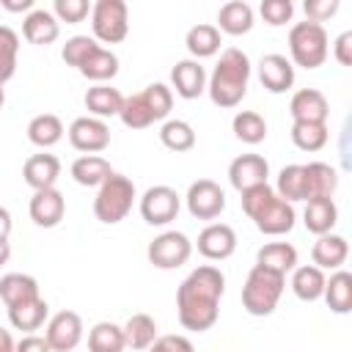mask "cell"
I'll return each instance as SVG.
<instances>
[{
    "label": "cell",
    "mask_w": 352,
    "mask_h": 352,
    "mask_svg": "<svg viewBox=\"0 0 352 352\" xmlns=\"http://www.w3.org/2000/svg\"><path fill=\"white\" fill-rule=\"evenodd\" d=\"M110 173H113L110 162L99 154H82L72 162V179L80 187H99Z\"/></svg>",
    "instance_id": "obj_30"
},
{
    "label": "cell",
    "mask_w": 352,
    "mask_h": 352,
    "mask_svg": "<svg viewBox=\"0 0 352 352\" xmlns=\"http://www.w3.org/2000/svg\"><path fill=\"white\" fill-rule=\"evenodd\" d=\"M283 289H286V275L253 264L242 286V308L250 316H270L278 308Z\"/></svg>",
    "instance_id": "obj_3"
},
{
    "label": "cell",
    "mask_w": 352,
    "mask_h": 352,
    "mask_svg": "<svg viewBox=\"0 0 352 352\" xmlns=\"http://www.w3.org/2000/svg\"><path fill=\"white\" fill-rule=\"evenodd\" d=\"M272 195H275V190H272L270 184H256V187L245 190V192H242V212H245L248 217H253Z\"/></svg>",
    "instance_id": "obj_47"
},
{
    "label": "cell",
    "mask_w": 352,
    "mask_h": 352,
    "mask_svg": "<svg viewBox=\"0 0 352 352\" xmlns=\"http://www.w3.org/2000/svg\"><path fill=\"white\" fill-rule=\"evenodd\" d=\"M231 129H234L236 140H242L248 146H256V143H261L267 138V121L256 110H239L234 116V121H231Z\"/></svg>",
    "instance_id": "obj_38"
},
{
    "label": "cell",
    "mask_w": 352,
    "mask_h": 352,
    "mask_svg": "<svg viewBox=\"0 0 352 352\" xmlns=\"http://www.w3.org/2000/svg\"><path fill=\"white\" fill-rule=\"evenodd\" d=\"M135 182L124 173H110L99 190H96V198H94V214L99 223L104 226H116L121 223L129 212H132V204H135Z\"/></svg>",
    "instance_id": "obj_4"
},
{
    "label": "cell",
    "mask_w": 352,
    "mask_h": 352,
    "mask_svg": "<svg viewBox=\"0 0 352 352\" xmlns=\"http://www.w3.org/2000/svg\"><path fill=\"white\" fill-rule=\"evenodd\" d=\"M324 270L314 267V264H302L292 270V292L302 300V302H316L324 292Z\"/></svg>",
    "instance_id": "obj_27"
},
{
    "label": "cell",
    "mask_w": 352,
    "mask_h": 352,
    "mask_svg": "<svg viewBox=\"0 0 352 352\" xmlns=\"http://www.w3.org/2000/svg\"><path fill=\"white\" fill-rule=\"evenodd\" d=\"M258 80L270 94H286L294 85V66L286 55L270 52L258 60Z\"/></svg>",
    "instance_id": "obj_16"
},
{
    "label": "cell",
    "mask_w": 352,
    "mask_h": 352,
    "mask_svg": "<svg viewBox=\"0 0 352 352\" xmlns=\"http://www.w3.org/2000/svg\"><path fill=\"white\" fill-rule=\"evenodd\" d=\"M63 138V121L55 113H41L33 116L28 124V140L38 148H52Z\"/></svg>",
    "instance_id": "obj_35"
},
{
    "label": "cell",
    "mask_w": 352,
    "mask_h": 352,
    "mask_svg": "<svg viewBox=\"0 0 352 352\" xmlns=\"http://www.w3.org/2000/svg\"><path fill=\"white\" fill-rule=\"evenodd\" d=\"M275 195L289 201L292 206L297 201H308V184H305V168L302 165H283L275 182Z\"/></svg>",
    "instance_id": "obj_32"
},
{
    "label": "cell",
    "mask_w": 352,
    "mask_h": 352,
    "mask_svg": "<svg viewBox=\"0 0 352 352\" xmlns=\"http://www.w3.org/2000/svg\"><path fill=\"white\" fill-rule=\"evenodd\" d=\"M50 316V305L44 297H33V300H25V302H16L8 308V322L16 327V330H38Z\"/></svg>",
    "instance_id": "obj_29"
},
{
    "label": "cell",
    "mask_w": 352,
    "mask_h": 352,
    "mask_svg": "<svg viewBox=\"0 0 352 352\" xmlns=\"http://www.w3.org/2000/svg\"><path fill=\"white\" fill-rule=\"evenodd\" d=\"M16 55H19L16 30L8 25H0V85H6L16 74Z\"/></svg>",
    "instance_id": "obj_41"
},
{
    "label": "cell",
    "mask_w": 352,
    "mask_h": 352,
    "mask_svg": "<svg viewBox=\"0 0 352 352\" xmlns=\"http://www.w3.org/2000/svg\"><path fill=\"white\" fill-rule=\"evenodd\" d=\"M258 11H261V16H264L267 25L280 28V25L292 22V16H294V3H292V0H261Z\"/></svg>",
    "instance_id": "obj_46"
},
{
    "label": "cell",
    "mask_w": 352,
    "mask_h": 352,
    "mask_svg": "<svg viewBox=\"0 0 352 352\" xmlns=\"http://www.w3.org/2000/svg\"><path fill=\"white\" fill-rule=\"evenodd\" d=\"M140 94H143V99H146L154 121H162V118L170 116V110H173V91L165 82H151Z\"/></svg>",
    "instance_id": "obj_43"
},
{
    "label": "cell",
    "mask_w": 352,
    "mask_h": 352,
    "mask_svg": "<svg viewBox=\"0 0 352 352\" xmlns=\"http://www.w3.org/2000/svg\"><path fill=\"white\" fill-rule=\"evenodd\" d=\"M118 118L124 121V126L129 129H146L154 124V116L143 99V94H132V96H124V104H121V113Z\"/></svg>",
    "instance_id": "obj_42"
},
{
    "label": "cell",
    "mask_w": 352,
    "mask_h": 352,
    "mask_svg": "<svg viewBox=\"0 0 352 352\" xmlns=\"http://www.w3.org/2000/svg\"><path fill=\"white\" fill-rule=\"evenodd\" d=\"M124 330V341L129 349H148L157 338V322L148 316V314H132L126 319V324L121 327Z\"/></svg>",
    "instance_id": "obj_36"
},
{
    "label": "cell",
    "mask_w": 352,
    "mask_h": 352,
    "mask_svg": "<svg viewBox=\"0 0 352 352\" xmlns=\"http://www.w3.org/2000/svg\"><path fill=\"white\" fill-rule=\"evenodd\" d=\"M179 209H182V198L168 184H154L140 198V217L148 226H168L170 220H176Z\"/></svg>",
    "instance_id": "obj_8"
},
{
    "label": "cell",
    "mask_w": 352,
    "mask_h": 352,
    "mask_svg": "<svg viewBox=\"0 0 352 352\" xmlns=\"http://www.w3.org/2000/svg\"><path fill=\"white\" fill-rule=\"evenodd\" d=\"M256 264L272 270V272H292L297 267V248L289 242H267L264 248H258L256 253Z\"/></svg>",
    "instance_id": "obj_33"
},
{
    "label": "cell",
    "mask_w": 352,
    "mask_h": 352,
    "mask_svg": "<svg viewBox=\"0 0 352 352\" xmlns=\"http://www.w3.org/2000/svg\"><path fill=\"white\" fill-rule=\"evenodd\" d=\"M236 250V231L226 223H209L198 234V253L209 261H223Z\"/></svg>",
    "instance_id": "obj_14"
},
{
    "label": "cell",
    "mask_w": 352,
    "mask_h": 352,
    "mask_svg": "<svg viewBox=\"0 0 352 352\" xmlns=\"http://www.w3.org/2000/svg\"><path fill=\"white\" fill-rule=\"evenodd\" d=\"M146 352H195L192 341L187 336H157L154 344L146 349Z\"/></svg>",
    "instance_id": "obj_48"
},
{
    "label": "cell",
    "mask_w": 352,
    "mask_h": 352,
    "mask_svg": "<svg viewBox=\"0 0 352 352\" xmlns=\"http://www.w3.org/2000/svg\"><path fill=\"white\" fill-rule=\"evenodd\" d=\"M69 143L82 154H99L110 146V126L102 118L80 116L69 126Z\"/></svg>",
    "instance_id": "obj_10"
},
{
    "label": "cell",
    "mask_w": 352,
    "mask_h": 352,
    "mask_svg": "<svg viewBox=\"0 0 352 352\" xmlns=\"http://www.w3.org/2000/svg\"><path fill=\"white\" fill-rule=\"evenodd\" d=\"M192 253V242L187 239V234L182 231H162L160 236H154L148 242V261L157 267V270H176L182 264H187Z\"/></svg>",
    "instance_id": "obj_7"
},
{
    "label": "cell",
    "mask_w": 352,
    "mask_h": 352,
    "mask_svg": "<svg viewBox=\"0 0 352 352\" xmlns=\"http://www.w3.org/2000/svg\"><path fill=\"white\" fill-rule=\"evenodd\" d=\"M267 176H270V162L261 154H239L228 165V182L239 192L256 184H267Z\"/></svg>",
    "instance_id": "obj_13"
},
{
    "label": "cell",
    "mask_w": 352,
    "mask_h": 352,
    "mask_svg": "<svg viewBox=\"0 0 352 352\" xmlns=\"http://www.w3.org/2000/svg\"><path fill=\"white\" fill-rule=\"evenodd\" d=\"M214 28L220 33H228V36H242L253 28V8L245 0H231V3L220 6Z\"/></svg>",
    "instance_id": "obj_25"
},
{
    "label": "cell",
    "mask_w": 352,
    "mask_h": 352,
    "mask_svg": "<svg viewBox=\"0 0 352 352\" xmlns=\"http://www.w3.org/2000/svg\"><path fill=\"white\" fill-rule=\"evenodd\" d=\"M14 346H16V341L11 338V333L6 327H0V352H14Z\"/></svg>",
    "instance_id": "obj_54"
},
{
    "label": "cell",
    "mask_w": 352,
    "mask_h": 352,
    "mask_svg": "<svg viewBox=\"0 0 352 352\" xmlns=\"http://www.w3.org/2000/svg\"><path fill=\"white\" fill-rule=\"evenodd\" d=\"M30 220L38 226V228H55L63 214H66V198L60 190L50 187V190H36L33 198H30Z\"/></svg>",
    "instance_id": "obj_15"
},
{
    "label": "cell",
    "mask_w": 352,
    "mask_h": 352,
    "mask_svg": "<svg viewBox=\"0 0 352 352\" xmlns=\"http://www.w3.org/2000/svg\"><path fill=\"white\" fill-rule=\"evenodd\" d=\"M44 338L52 352H72L82 341V319L74 311H58L50 316Z\"/></svg>",
    "instance_id": "obj_11"
},
{
    "label": "cell",
    "mask_w": 352,
    "mask_h": 352,
    "mask_svg": "<svg viewBox=\"0 0 352 352\" xmlns=\"http://www.w3.org/2000/svg\"><path fill=\"white\" fill-rule=\"evenodd\" d=\"M327 30L324 25H316V22H294L292 30H289V52H292V60L302 69H319L324 60H327ZM292 63V66H294Z\"/></svg>",
    "instance_id": "obj_5"
},
{
    "label": "cell",
    "mask_w": 352,
    "mask_h": 352,
    "mask_svg": "<svg viewBox=\"0 0 352 352\" xmlns=\"http://www.w3.org/2000/svg\"><path fill=\"white\" fill-rule=\"evenodd\" d=\"M8 258H11V242L8 239H0V267L8 264Z\"/></svg>",
    "instance_id": "obj_55"
},
{
    "label": "cell",
    "mask_w": 352,
    "mask_h": 352,
    "mask_svg": "<svg viewBox=\"0 0 352 352\" xmlns=\"http://www.w3.org/2000/svg\"><path fill=\"white\" fill-rule=\"evenodd\" d=\"M292 143L300 151H319L327 146V124H316V121H294L292 124Z\"/></svg>",
    "instance_id": "obj_39"
},
{
    "label": "cell",
    "mask_w": 352,
    "mask_h": 352,
    "mask_svg": "<svg viewBox=\"0 0 352 352\" xmlns=\"http://www.w3.org/2000/svg\"><path fill=\"white\" fill-rule=\"evenodd\" d=\"M33 297H41L38 280L33 275L8 272V275L0 278V300L6 302V308L16 305V302H25V300H33Z\"/></svg>",
    "instance_id": "obj_26"
},
{
    "label": "cell",
    "mask_w": 352,
    "mask_h": 352,
    "mask_svg": "<svg viewBox=\"0 0 352 352\" xmlns=\"http://www.w3.org/2000/svg\"><path fill=\"white\" fill-rule=\"evenodd\" d=\"M0 6L6 11H14V14H22V11H33V0H0Z\"/></svg>",
    "instance_id": "obj_52"
},
{
    "label": "cell",
    "mask_w": 352,
    "mask_h": 352,
    "mask_svg": "<svg viewBox=\"0 0 352 352\" xmlns=\"http://www.w3.org/2000/svg\"><path fill=\"white\" fill-rule=\"evenodd\" d=\"M302 223L316 236L330 234L336 228V223H338V206H336V201L333 198H311V201H305Z\"/></svg>",
    "instance_id": "obj_22"
},
{
    "label": "cell",
    "mask_w": 352,
    "mask_h": 352,
    "mask_svg": "<svg viewBox=\"0 0 352 352\" xmlns=\"http://www.w3.org/2000/svg\"><path fill=\"white\" fill-rule=\"evenodd\" d=\"M226 292V275L214 264L195 267L176 292V311L184 330L204 333L217 322L220 297Z\"/></svg>",
    "instance_id": "obj_1"
},
{
    "label": "cell",
    "mask_w": 352,
    "mask_h": 352,
    "mask_svg": "<svg viewBox=\"0 0 352 352\" xmlns=\"http://www.w3.org/2000/svg\"><path fill=\"white\" fill-rule=\"evenodd\" d=\"M333 55L341 66H352V30H344L336 44H333Z\"/></svg>",
    "instance_id": "obj_50"
},
{
    "label": "cell",
    "mask_w": 352,
    "mask_h": 352,
    "mask_svg": "<svg viewBox=\"0 0 352 352\" xmlns=\"http://www.w3.org/2000/svg\"><path fill=\"white\" fill-rule=\"evenodd\" d=\"M11 212L6 209V206H0V239H8V234H11Z\"/></svg>",
    "instance_id": "obj_53"
},
{
    "label": "cell",
    "mask_w": 352,
    "mask_h": 352,
    "mask_svg": "<svg viewBox=\"0 0 352 352\" xmlns=\"http://www.w3.org/2000/svg\"><path fill=\"white\" fill-rule=\"evenodd\" d=\"M124 330L116 322H96L88 330V352H124Z\"/></svg>",
    "instance_id": "obj_37"
},
{
    "label": "cell",
    "mask_w": 352,
    "mask_h": 352,
    "mask_svg": "<svg viewBox=\"0 0 352 352\" xmlns=\"http://www.w3.org/2000/svg\"><path fill=\"white\" fill-rule=\"evenodd\" d=\"M170 91H176L182 99H198L206 91V69L192 58L176 60L170 69Z\"/></svg>",
    "instance_id": "obj_17"
},
{
    "label": "cell",
    "mask_w": 352,
    "mask_h": 352,
    "mask_svg": "<svg viewBox=\"0 0 352 352\" xmlns=\"http://www.w3.org/2000/svg\"><path fill=\"white\" fill-rule=\"evenodd\" d=\"M184 201H187V212L195 220H214L226 209V192L212 179L192 182L190 190H187V195H184Z\"/></svg>",
    "instance_id": "obj_9"
},
{
    "label": "cell",
    "mask_w": 352,
    "mask_h": 352,
    "mask_svg": "<svg viewBox=\"0 0 352 352\" xmlns=\"http://www.w3.org/2000/svg\"><path fill=\"white\" fill-rule=\"evenodd\" d=\"M248 82H250V58L239 47H226L206 80V91L217 107H236L248 94Z\"/></svg>",
    "instance_id": "obj_2"
},
{
    "label": "cell",
    "mask_w": 352,
    "mask_h": 352,
    "mask_svg": "<svg viewBox=\"0 0 352 352\" xmlns=\"http://www.w3.org/2000/svg\"><path fill=\"white\" fill-rule=\"evenodd\" d=\"M289 113H292V121H316V124H324L327 121V99L319 88H300L292 102H289Z\"/></svg>",
    "instance_id": "obj_19"
},
{
    "label": "cell",
    "mask_w": 352,
    "mask_h": 352,
    "mask_svg": "<svg viewBox=\"0 0 352 352\" xmlns=\"http://www.w3.org/2000/svg\"><path fill=\"white\" fill-rule=\"evenodd\" d=\"M253 223H256V228L261 231V234H270V236H280V234H289L292 228H294V220H297V212H294V206L289 204V201H283V198H278V195H272L253 217H250Z\"/></svg>",
    "instance_id": "obj_12"
},
{
    "label": "cell",
    "mask_w": 352,
    "mask_h": 352,
    "mask_svg": "<svg viewBox=\"0 0 352 352\" xmlns=\"http://www.w3.org/2000/svg\"><path fill=\"white\" fill-rule=\"evenodd\" d=\"M349 256V245L341 234H322L314 248H311V258H314V267L319 270H341V264L346 261Z\"/></svg>",
    "instance_id": "obj_21"
},
{
    "label": "cell",
    "mask_w": 352,
    "mask_h": 352,
    "mask_svg": "<svg viewBox=\"0 0 352 352\" xmlns=\"http://www.w3.org/2000/svg\"><path fill=\"white\" fill-rule=\"evenodd\" d=\"M96 47H99V44H96V38H94V36H72V38L63 44L60 58H63V63H66V66L80 69V66L85 63V58H88Z\"/></svg>",
    "instance_id": "obj_44"
},
{
    "label": "cell",
    "mask_w": 352,
    "mask_h": 352,
    "mask_svg": "<svg viewBox=\"0 0 352 352\" xmlns=\"http://www.w3.org/2000/svg\"><path fill=\"white\" fill-rule=\"evenodd\" d=\"M3 104H6V88L0 85V107H3Z\"/></svg>",
    "instance_id": "obj_56"
},
{
    "label": "cell",
    "mask_w": 352,
    "mask_h": 352,
    "mask_svg": "<svg viewBox=\"0 0 352 352\" xmlns=\"http://www.w3.org/2000/svg\"><path fill=\"white\" fill-rule=\"evenodd\" d=\"M160 140H162L165 148L182 154V151H190L195 146V129L182 118H168L160 126Z\"/></svg>",
    "instance_id": "obj_40"
},
{
    "label": "cell",
    "mask_w": 352,
    "mask_h": 352,
    "mask_svg": "<svg viewBox=\"0 0 352 352\" xmlns=\"http://www.w3.org/2000/svg\"><path fill=\"white\" fill-rule=\"evenodd\" d=\"M305 168V184H308V201L311 198H333L338 190V170L327 162H308Z\"/></svg>",
    "instance_id": "obj_31"
},
{
    "label": "cell",
    "mask_w": 352,
    "mask_h": 352,
    "mask_svg": "<svg viewBox=\"0 0 352 352\" xmlns=\"http://www.w3.org/2000/svg\"><path fill=\"white\" fill-rule=\"evenodd\" d=\"M302 8H305L308 22L322 25L324 19H330V16L338 11V0H305V3H302Z\"/></svg>",
    "instance_id": "obj_49"
},
{
    "label": "cell",
    "mask_w": 352,
    "mask_h": 352,
    "mask_svg": "<svg viewBox=\"0 0 352 352\" xmlns=\"http://www.w3.org/2000/svg\"><path fill=\"white\" fill-rule=\"evenodd\" d=\"M58 176H60V160L55 154H33L22 165V179L28 187H33V192L55 187Z\"/></svg>",
    "instance_id": "obj_18"
},
{
    "label": "cell",
    "mask_w": 352,
    "mask_h": 352,
    "mask_svg": "<svg viewBox=\"0 0 352 352\" xmlns=\"http://www.w3.org/2000/svg\"><path fill=\"white\" fill-rule=\"evenodd\" d=\"M322 297L333 314H349L352 311V275L346 270H336L324 280Z\"/></svg>",
    "instance_id": "obj_28"
},
{
    "label": "cell",
    "mask_w": 352,
    "mask_h": 352,
    "mask_svg": "<svg viewBox=\"0 0 352 352\" xmlns=\"http://www.w3.org/2000/svg\"><path fill=\"white\" fill-rule=\"evenodd\" d=\"M184 44H187V52L192 55V60H201V58H212V55H217L223 38H220V30H217L214 25H209V22H198V25H192V28L187 30Z\"/></svg>",
    "instance_id": "obj_24"
},
{
    "label": "cell",
    "mask_w": 352,
    "mask_h": 352,
    "mask_svg": "<svg viewBox=\"0 0 352 352\" xmlns=\"http://www.w3.org/2000/svg\"><path fill=\"white\" fill-rule=\"evenodd\" d=\"M77 72L85 80H94L96 85H102V82H107V80H113L118 74V55L110 52V50H104V47H96Z\"/></svg>",
    "instance_id": "obj_34"
},
{
    "label": "cell",
    "mask_w": 352,
    "mask_h": 352,
    "mask_svg": "<svg viewBox=\"0 0 352 352\" xmlns=\"http://www.w3.org/2000/svg\"><path fill=\"white\" fill-rule=\"evenodd\" d=\"M85 107H88V113L94 116V118H110V116H118L121 113V104H124V94L118 91V88H113V85H107V82H102V85H91L88 91H85Z\"/></svg>",
    "instance_id": "obj_23"
},
{
    "label": "cell",
    "mask_w": 352,
    "mask_h": 352,
    "mask_svg": "<svg viewBox=\"0 0 352 352\" xmlns=\"http://www.w3.org/2000/svg\"><path fill=\"white\" fill-rule=\"evenodd\" d=\"M14 352H52V349H50V344H47V338H44V336L28 333V336H22V338L16 341Z\"/></svg>",
    "instance_id": "obj_51"
},
{
    "label": "cell",
    "mask_w": 352,
    "mask_h": 352,
    "mask_svg": "<svg viewBox=\"0 0 352 352\" xmlns=\"http://www.w3.org/2000/svg\"><path fill=\"white\" fill-rule=\"evenodd\" d=\"M22 36H25L30 44H36V47H47V44H52V41L60 36V22L55 19L52 11H47V8H33V11L25 16V22H22Z\"/></svg>",
    "instance_id": "obj_20"
},
{
    "label": "cell",
    "mask_w": 352,
    "mask_h": 352,
    "mask_svg": "<svg viewBox=\"0 0 352 352\" xmlns=\"http://www.w3.org/2000/svg\"><path fill=\"white\" fill-rule=\"evenodd\" d=\"M91 30L96 41L118 44L129 33V8L124 0H96L91 6Z\"/></svg>",
    "instance_id": "obj_6"
},
{
    "label": "cell",
    "mask_w": 352,
    "mask_h": 352,
    "mask_svg": "<svg viewBox=\"0 0 352 352\" xmlns=\"http://www.w3.org/2000/svg\"><path fill=\"white\" fill-rule=\"evenodd\" d=\"M52 14H55L58 22L77 25L91 14V6H88V0H55L52 3Z\"/></svg>",
    "instance_id": "obj_45"
}]
</instances>
